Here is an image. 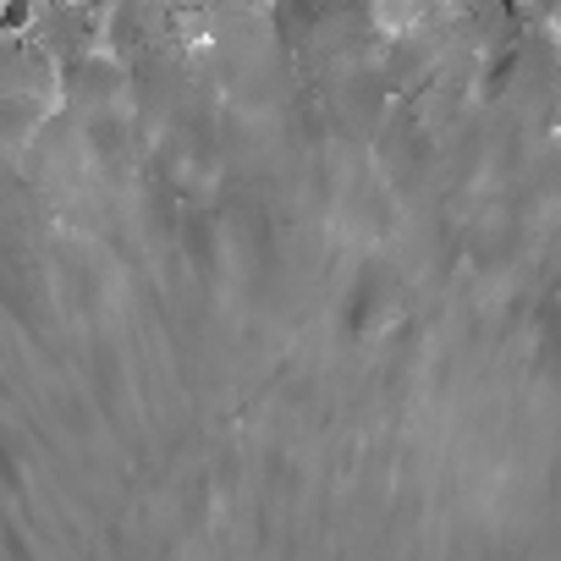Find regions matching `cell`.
<instances>
[{"instance_id": "6da1fadb", "label": "cell", "mask_w": 561, "mask_h": 561, "mask_svg": "<svg viewBox=\"0 0 561 561\" xmlns=\"http://www.w3.org/2000/svg\"><path fill=\"white\" fill-rule=\"evenodd\" d=\"M34 28V0H0V34H28Z\"/></svg>"}]
</instances>
